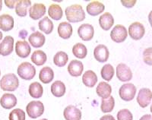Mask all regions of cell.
<instances>
[{
  "instance_id": "obj_43",
  "label": "cell",
  "mask_w": 152,
  "mask_h": 120,
  "mask_svg": "<svg viewBox=\"0 0 152 120\" xmlns=\"http://www.w3.org/2000/svg\"><path fill=\"white\" fill-rule=\"evenodd\" d=\"M148 21H149V23H150L151 26V28H152V10L151 11L150 13H149V15H148Z\"/></svg>"
},
{
  "instance_id": "obj_44",
  "label": "cell",
  "mask_w": 152,
  "mask_h": 120,
  "mask_svg": "<svg viewBox=\"0 0 152 120\" xmlns=\"http://www.w3.org/2000/svg\"><path fill=\"white\" fill-rule=\"evenodd\" d=\"M2 0H0V12L2 10Z\"/></svg>"
},
{
  "instance_id": "obj_38",
  "label": "cell",
  "mask_w": 152,
  "mask_h": 120,
  "mask_svg": "<svg viewBox=\"0 0 152 120\" xmlns=\"http://www.w3.org/2000/svg\"><path fill=\"white\" fill-rule=\"evenodd\" d=\"M143 61L146 65H152V47L145 49L143 52Z\"/></svg>"
},
{
  "instance_id": "obj_47",
  "label": "cell",
  "mask_w": 152,
  "mask_h": 120,
  "mask_svg": "<svg viewBox=\"0 0 152 120\" xmlns=\"http://www.w3.org/2000/svg\"><path fill=\"white\" fill-rule=\"evenodd\" d=\"M40 120H47V119H40Z\"/></svg>"
},
{
  "instance_id": "obj_20",
  "label": "cell",
  "mask_w": 152,
  "mask_h": 120,
  "mask_svg": "<svg viewBox=\"0 0 152 120\" xmlns=\"http://www.w3.org/2000/svg\"><path fill=\"white\" fill-rule=\"evenodd\" d=\"M58 34L61 38L68 40L72 34V26L69 22H61L58 26Z\"/></svg>"
},
{
  "instance_id": "obj_28",
  "label": "cell",
  "mask_w": 152,
  "mask_h": 120,
  "mask_svg": "<svg viewBox=\"0 0 152 120\" xmlns=\"http://www.w3.org/2000/svg\"><path fill=\"white\" fill-rule=\"evenodd\" d=\"M51 92L53 96L56 97H61L66 94V86L64 83L61 81H56L51 86Z\"/></svg>"
},
{
  "instance_id": "obj_18",
  "label": "cell",
  "mask_w": 152,
  "mask_h": 120,
  "mask_svg": "<svg viewBox=\"0 0 152 120\" xmlns=\"http://www.w3.org/2000/svg\"><path fill=\"white\" fill-rule=\"evenodd\" d=\"M29 43L32 46H34V48H40L44 45L46 41L45 36L41 34L39 31H36V32L33 33L30 35L29 38H28Z\"/></svg>"
},
{
  "instance_id": "obj_15",
  "label": "cell",
  "mask_w": 152,
  "mask_h": 120,
  "mask_svg": "<svg viewBox=\"0 0 152 120\" xmlns=\"http://www.w3.org/2000/svg\"><path fill=\"white\" fill-rule=\"evenodd\" d=\"M63 116L66 120H81V112L75 106L69 105L65 108Z\"/></svg>"
},
{
  "instance_id": "obj_8",
  "label": "cell",
  "mask_w": 152,
  "mask_h": 120,
  "mask_svg": "<svg viewBox=\"0 0 152 120\" xmlns=\"http://www.w3.org/2000/svg\"><path fill=\"white\" fill-rule=\"evenodd\" d=\"M116 77L120 81L126 82L132 78V72L128 65L124 63H120L116 67Z\"/></svg>"
},
{
  "instance_id": "obj_14",
  "label": "cell",
  "mask_w": 152,
  "mask_h": 120,
  "mask_svg": "<svg viewBox=\"0 0 152 120\" xmlns=\"http://www.w3.org/2000/svg\"><path fill=\"white\" fill-rule=\"evenodd\" d=\"M46 6L42 3H35L29 9V15L34 20L41 18L46 14Z\"/></svg>"
},
{
  "instance_id": "obj_37",
  "label": "cell",
  "mask_w": 152,
  "mask_h": 120,
  "mask_svg": "<svg viewBox=\"0 0 152 120\" xmlns=\"http://www.w3.org/2000/svg\"><path fill=\"white\" fill-rule=\"evenodd\" d=\"M132 113L128 109H123L117 113V120H132Z\"/></svg>"
},
{
  "instance_id": "obj_12",
  "label": "cell",
  "mask_w": 152,
  "mask_h": 120,
  "mask_svg": "<svg viewBox=\"0 0 152 120\" xmlns=\"http://www.w3.org/2000/svg\"><path fill=\"white\" fill-rule=\"evenodd\" d=\"M94 59L99 62L104 63L108 60L110 56V52L105 45L100 44L97 46L94 50Z\"/></svg>"
},
{
  "instance_id": "obj_3",
  "label": "cell",
  "mask_w": 152,
  "mask_h": 120,
  "mask_svg": "<svg viewBox=\"0 0 152 120\" xmlns=\"http://www.w3.org/2000/svg\"><path fill=\"white\" fill-rule=\"evenodd\" d=\"M18 75L24 80L29 81L34 78L36 75V69L30 62H24L18 67Z\"/></svg>"
},
{
  "instance_id": "obj_31",
  "label": "cell",
  "mask_w": 152,
  "mask_h": 120,
  "mask_svg": "<svg viewBox=\"0 0 152 120\" xmlns=\"http://www.w3.org/2000/svg\"><path fill=\"white\" fill-rule=\"evenodd\" d=\"M43 94V88L39 82L31 83L29 86V94L34 98L41 97Z\"/></svg>"
},
{
  "instance_id": "obj_27",
  "label": "cell",
  "mask_w": 152,
  "mask_h": 120,
  "mask_svg": "<svg viewBox=\"0 0 152 120\" xmlns=\"http://www.w3.org/2000/svg\"><path fill=\"white\" fill-rule=\"evenodd\" d=\"M49 16L55 21H59L62 18L63 12L61 6L58 4H52L48 9Z\"/></svg>"
},
{
  "instance_id": "obj_2",
  "label": "cell",
  "mask_w": 152,
  "mask_h": 120,
  "mask_svg": "<svg viewBox=\"0 0 152 120\" xmlns=\"http://www.w3.org/2000/svg\"><path fill=\"white\" fill-rule=\"evenodd\" d=\"M19 86V81L17 76L13 73L6 74L0 81V88L5 91H15Z\"/></svg>"
},
{
  "instance_id": "obj_45",
  "label": "cell",
  "mask_w": 152,
  "mask_h": 120,
  "mask_svg": "<svg viewBox=\"0 0 152 120\" xmlns=\"http://www.w3.org/2000/svg\"><path fill=\"white\" fill-rule=\"evenodd\" d=\"M2 40V33L0 31V40Z\"/></svg>"
},
{
  "instance_id": "obj_25",
  "label": "cell",
  "mask_w": 152,
  "mask_h": 120,
  "mask_svg": "<svg viewBox=\"0 0 152 120\" xmlns=\"http://www.w3.org/2000/svg\"><path fill=\"white\" fill-rule=\"evenodd\" d=\"M82 81L83 84L88 88H93L97 82V75L91 70L86 71L82 76Z\"/></svg>"
},
{
  "instance_id": "obj_17",
  "label": "cell",
  "mask_w": 152,
  "mask_h": 120,
  "mask_svg": "<svg viewBox=\"0 0 152 120\" xmlns=\"http://www.w3.org/2000/svg\"><path fill=\"white\" fill-rule=\"evenodd\" d=\"M0 104L5 110H9L16 106L17 98L12 94H4L0 99Z\"/></svg>"
},
{
  "instance_id": "obj_11",
  "label": "cell",
  "mask_w": 152,
  "mask_h": 120,
  "mask_svg": "<svg viewBox=\"0 0 152 120\" xmlns=\"http://www.w3.org/2000/svg\"><path fill=\"white\" fill-rule=\"evenodd\" d=\"M14 50V38L12 36H6L0 43V55L7 56Z\"/></svg>"
},
{
  "instance_id": "obj_5",
  "label": "cell",
  "mask_w": 152,
  "mask_h": 120,
  "mask_svg": "<svg viewBox=\"0 0 152 120\" xmlns=\"http://www.w3.org/2000/svg\"><path fill=\"white\" fill-rule=\"evenodd\" d=\"M27 113L31 119H37L43 115L44 106L40 101H31L26 106Z\"/></svg>"
},
{
  "instance_id": "obj_1",
  "label": "cell",
  "mask_w": 152,
  "mask_h": 120,
  "mask_svg": "<svg viewBox=\"0 0 152 120\" xmlns=\"http://www.w3.org/2000/svg\"><path fill=\"white\" fill-rule=\"evenodd\" d=\"M66 18L71 23H78L84 21L85 18V11L81 5H72L68 6L65 11Z\"/></svg>"
},
{
  "instance_id": "obj_42",
  "label": "cell",
  "mask_w": 152,
  "mask_h": 120,
  "mask_svg": "<svg viewBox=\"0 0 152 120\" xmlns=\"http://www.w3.org/2000/svg\"><path fill=\"white\" fill-rule=\"evenodd\" d=\"M139 120H152V116L150 114H145L141 117Z\"/></svg>"
},
{
  "instance_id": "obj_33",
  "label": "cell",
  "mask_w": 152,
  "mask_h": 120,
  "mask_svg": "<svg viewBox=\"0 0 152 120\" xmlns=\"http://www.w3.org/2000/svg\"><path fill=\"white\" fill-rule=\"evenodd\" d=\"M69 56L67 53L63 51H59L54 56L53 62L58 67H63L67 64Z\"/></svg>"
},
{
  "instance_id": "obj_48",
  "label": "cell",
  "mask_w": 152,
  "mask_h": 120,
  "mask_svg": "<svg viewBox=\"0 0 152 120\" xmlns=\"http://www.w3.org/2000/svg\"><path fill=\"white\" fill-rule=\"evenodd\" d=\"M0 75H1V71H0Z\"/></svg>"
},
{
  "instance_id": "obj_7",
  "label": "cell",
  "mask_w": 152,
  "mask_h": 120,
  "mask_svg": "<svg viewBox=\"0 0 152 120\" xmlns=\"http://www.w3.org/2000/svg\"><path fill=\"white\" fill-rule=\"evenodd\" d=\"M145 33V27L140 22H134L129 27V34L134 40H139L144 37Z\"/></svg>"
},
{
  "instance_id": "obj_34",
  "label": "cell",
  "mask_w": 152,
  "mask_h": 120,
  "mask_svg": "<svg viewBox=\"0 0 152 120\" xmlns=\"http://www.w3.org/2000/svg\"><path fill=\"white\" fill-rule=\"evenodd\" d=\"M114 106H115V100H114V98L110 96L107 99H102L100 109L103 113H108L113 111Z\"/></svg>"
},
{
  "instance_id": "obj_46",
  "label": "cell",
  "mask_w": 152,
  "mask_h": 120,
  "mask_svg": "<svg viewBox=\"0 0 152 120\" xmlns=\"http://www.w3.org/2000/svg\"><path fill=\"white\" fill-rule=\"evenodd\" d=\"M151 113H152V103H151Z\"/></svg>"
},
{
  "instance_id": "obj_30",
  "label": "cell",
  "mask_w": 152,
  "mask_h": 120,
  "mask_svg": "<svg viewBox=\"0 0 152 120\" xmlns=\"http://www.w3.org/2000/svg\"><path fill=\"white\" fill-rule=\"evenodd\" d=\"M31 61L37 65H43L46 63L47 59V55L42 50H36L31 56Z\"/></svg>"
},
{
  "instance_id": "obj_29",
  "label": "cell",
  "mask_w": 152,
  "mask_h": 120,
  "mask_svg": "<svg viewBox=\"0 0 152 120\" xmlns=\"http://www.w3.org/2000/svg\"><path fill=\"white\" fill-rule=\"evenodd\" d=\"M38 26H39L40 31L45 33L46 34H51L53 30V23L47 16L40 20V22L38 23Z\"/></svg>"
},
{
  "instance_id": "obj_23",
  "label": "cell",
  "mask_w": 152,
  "mask_h": 120,
  "mask_svg": "<svg viewBox=\"0 0 152 120\" xmlns=\"http://www.w3.org/2000/svg\"><path fill=\"white\" fill-rule=\"evenodd\" d=\"M96 92L100 97H101L102 99H107L110 97L112 88L108 83L101 81L97 85V88H96Z\"/></svg>"
},
{
  "instance_id": "obj_21",
  "label": "cell",
  "mask_w": 152,
  "mask_h": 120,
  "mask_svg": "<svg viewBox=\"0 0 152 120\" xmlns=\"http://www.w3.org/2000/svg\"><path fill=\"white\" fill-rule=\"evenodd\" d=\"M14 28V18L8 14L0 15V29L3 31H11Z\"/></svg>"
},
{
  "instance_id": "obj_24",
  "label": "cell",
  "mask_w": 152,
  "mask_h": 120,
  "mask_svg": "<svg viewBox=\"0 0 152 120\" xmlns=\"http://www.w3.org/2000/svg\"><path fill=\"white\" fill-rule=\"evenodd\" d=\"M31 2L30 0L18 1L15 6V13L20 17H25L28 15V10L31 7Z\"/></svg>"
},
{
  "instance_id": "obj_19",
  "label": "cell",
  "mask_w": 152,
  "mask_h": 120,
  "mask_svg": "<svg viewBox=\"0 0 152 120\" xmlns=\"http://www.w3.org/2000/svg\"><path fill=\"white\" fill-rule=\"evenodd\" d=\"M105 9V6L102 2H100L98 1H94L90 2L87 5L86 10L88 15L91 16H97L102 13Z\"/></svg>"
},
{
  "instance_id": "obj_6",
  "label": "cell",
  "mask_w": 152,
  "mask_h": 120,
  "mask_svg": "<svg viewBox=\"0 0 152 120\" xmlns=\"http://www.w3.org/2000/svg\"><path fill=\"white\" fill-rule=\"evenodd\" d=\"M128 32L127 30L123 25L117 24L113 28L110 33V37L113 40V41L116 43H123L127 38Z\"/></svg>"
},
{
  "instance_id": "obj_35",
  "label": "cell",
  "mask_w": 152,
  "mask_h": 120,
  "mask_svg": "<svg viewBox=\"0 0 152 120\" xmlns=\"http://www.w3.org/2000/svg\"><path fill=\"white\" fill-rule=\"evenodd\" d=\"M114 72H114L113 65L110 64H107V65H104L103 66L100 74H101V77L103 79L106 80L107 81H110L113 77Z\"/></svg>"
},
{
  "instance_id": "obj_13",
  "label": "cell",
  "mask_w": 152,
  "mask_h": 120,
  "mask_svg": "<svg viewBox=\"0 0 152 120\" xmlns=\"http://www.w3.org/2000/svg\"><path fill=\"white\" fill-rule=\"evenodd\" d=\"M31 46L25 40H18L15 43V53L19 57L25 59L31 53Z\"/></svg>"
},
{
  "instance_id": "obj_39",
  "label": "cell",
  "mask_w": 152,
  "mask_h": 120,
  "mask_svg": "<svg viewBox=\"0 0 152 120\" xmlns=\"http://www.w3.org/2000/svg\"><path fill=\"white\" fill-rule=\"evenodd\" d=\"M121 3L123 4V6L126 8H132L134 5H135L136 3V1L135 0H133V1H127V0H122L121 1Z\"/></svg>"
},
{
  "instance_id": "obj_36",
  "label": "cell",
  "mask_w": 152,
  "mask_h": 120,
  "mask_svg": "<svg viewBox=\"0 0 152 120\" xmlns=\"http://www.w3.org/2000/svg\"><path fill=\"white\" fill-rule=\"evenodd\" d=\"M9 120H25V113L21 109H15L9 113Z\"/></svg>"
},
{
  "instance_id": "obj_40",
  "label": "cell",
  "mask_w": 152,
  "mask_h": 120,
  "mask_svg": "<svg viewBox=\"0 0 152 120\" xmlns=\"http://www.w3.org/2000/svg\"><path fill=\"white\" fill-rule=\"evenodd\" d=\"M18 2V1H17V0H13V1H11V0H9H9H5V4L8 8L12 9H14L15 5V4L17 3Z\"/></svg>"
},
{
  "instance_id": "obj_4",
  "label": "cell",
  "mask_w": 152,
  "mask_h": 120,
  "mask_svg": "<svg viewBox=\"0 0 152 120\" xmlns=\"http://www.w3.org/2000/svg\"><path fill=\"white\" fill-rule=\"evenodd\" d=\"M136 94V88L132 83H126L123 84L119 90L120 98L125 101H131L134 99Z\"/></svg>"
},
{
  "instance_id": "obj_22",
  "label": "cell",
  "mask_w": 152,
  "mask_h": 120,
  "mask_svg": "<svg viewBox=\"0 0 152 120\" xmlns=\"http://www.w3.org/2000/svg\"><path fill=\"white\" fill-rule=\"evenodd\" d=\"M114 24V18L109 12H106L99 18V24L100 28L104 31H108L113 27Z\"/></svg>"
},
{
  "instance_id": "obj_10",
  "label": "cell",
  "mask_w": 152,
  "mask_h": 120,
  "mask_svg": "<svg viewBox=\"0 0 152 120\" xmlns=\"http://www.w3.org/2000/svg\"><path fill=\"white\" fill-rule=\"evenodd\" d=\"M78 34L84 41H90L94 37V29L90 24H83L78 29Z\"/></svg>"
},
{
  "instance_id": "obj_41",
  "label": "cell",
  "mask_w": 152,
  "mask_h": 120,
  "mask_svg": "<svg viewBox=\"0 0 152 120\" xmlns=\"http://www.w3.org/2000/svg\"><path fill=\"white\" fill-rule=\"evenodd\" d=\"M100 120H116L114 117L111 115H105L100 118Z\"/></svg>"
},
{
  "instance_id": "obj_16",
  "label": "cell",
  "mask_w": 152,
  "mask_h": 120,
  "mask_svg": "<svg viewBox=\"0 0 152 120\" xmlns=\"http://www.w3.org/2000/svg\"><path fill=\"white\" fill-rule=\"evenodd\" d=\"M84 65L79 60H72L68 66V72L72 77H79L82 74Z\"/></svg>"
},
{
  "instance_id": "obj_26",
  "label": "cell",
  "mask_w": 152,
  "mask_h": 120,
  "mask_svg": "<svg viewBox=\"0 0 152 120\" xmlns=\"http://www.w3.org/2000/svg\"><path fill=\"white\" fill-rule=\"evenodd\" d=\"M40 81L43 84H49L53 80L54 72L50 67H44L40 70L39 74Z\"/></svg>"
},
{
  "instance_id": "obj_32",
  "label": "cell",
  "mask_w": 152,
  "mask_h": 120,
  "mask_svg": "<svg viewBox=\"0 0 152 120\" xmlns=\"http://www.w3.org/2000/svg\"><path fill=\"white\" fill-rule=\"evenodd\" d=\"M73 55L78 59H85L88 54L87 47L81 43H76L72 48Z\"/></svg>"
},
{
  "instance_id": "obj_9",
  "label": "cell",
  "mask_w": 152,
  "mask_h": 120,
  "mask_svg": "<svg viewBox=\"0 0 152 120\" xmlns=\"http://www.w3.org/2000/svg\"><path fill=\"white\" fill-rule=\"evenodd\" d=\"M152 100V92L148 88H142L140 89L137 95V102L138 105L142 107L145 108L147 107Z\"/></svg>"
}]
</instances>
